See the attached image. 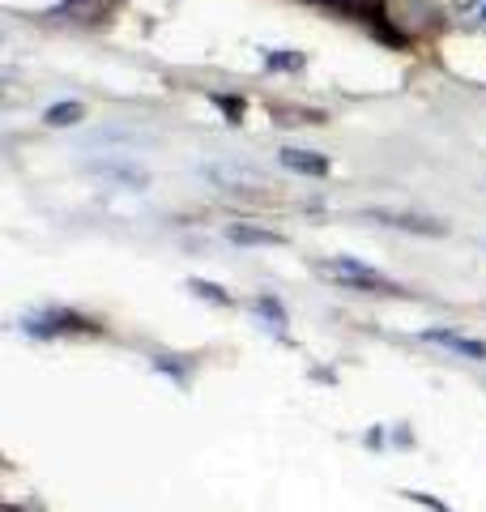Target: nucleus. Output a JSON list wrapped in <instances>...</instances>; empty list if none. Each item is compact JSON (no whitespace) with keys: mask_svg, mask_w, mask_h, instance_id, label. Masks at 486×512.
<instances>
[{"mask_svg":"<svg viewBox=\"0 0 486 512\" xmlns=\"http://www.w3.org/2000/svg\"><path fill=\"white\" fill-rule=\"evenodd\" d=\"M265 64L269 69H282V73H295V69H303V52H265Z\"/></svg>","mask_w":486,"mask_h":512,"instance_id":"obj_8","label":"nucleus"},{"mask_svg":"<svg viewBox=\"0 0 486 512\" xmlns=\"http://www.w3.org/2000/svg\"><path fill=\"white\" fill-rule=\"evenodd\" d=\"M316 5H333V9H359V0H316Z\"/></svg>","mask_w":486,"mask_h":512,"instance_id":"obj_12","label":"nucleus"},{"mask_svg":"<svg viewBox=\"0 0 486 512\" xmlns=\"http://www.w3.org/2000/svg\"><path fill=\"white\" fill-rule=\"evenodd\" d=\"M282 167L286 171H299V175H329V158L316 154V150H282Z\"/></svg>","mask_w":486,"mask_h":512,"instance_id":"obj_5","label":"nucleus"},{"mask_svg":"<svg viewBox=\"0 0 486 512\" xmlns=\"http://www.w3.org/2000/svg\"><path fill=\"white\" fill-rule=\"evenodd\" d=\"M222 111H226V116H231L235 124H239V116H243V99H226V94H218V99H214Z\"/></svg>","mask_w":486,"mask_h":512,"instance_id":"obj_11","label":"nucleus"},{"mask_svg":"<svg viewBox=\"0 0 486 512\" xmlns=\"http://www.w3.org/2000/svg\"><path fill=\"white\" fill-rule=\"evenodd\" d=\"M320 274L350 286V291H367V295H401V286L393 278H384L380 269H371L363 261H350V256H329V261H320Z\"/></svg>","mask_w":486,"mask_h":512,"instance_id":"obj_1","label":"nucleus"},{"mask_svg":"<svg viewBox=\"0 0 486 512\" xmlns=\"http://www.w3.org/2000/svg\"><path fill=\"white\" fill-rule=\"evenodd\" d=\"M256 308H261L265 316H273L278 325H286V312H282V303H278V299H256Z\"/></svg>","mask_w":486,"mask_h":512,"instance_id":"obj_10","label":"nucleus"},{"mask_svg":"<svg viewBox=\"0 0 486 512\" xmlns=\"http://www.w3.org/2000/svg\"><path fill=\"white\" fill-rule=\"evenodd\" d=\"M226 239H231V244H243V248H278V244H286L278 231L252 227V222H231V227H226Z\"/></svg>","mask_w":486,"mask_h":512,"instance_id":"obj_4","label":"nucleus"},{"mask_svg":"<svg viewBox=\"0 0 486 512\" xmlns=\"http://www.w3.org/2000/svg\"><path fill=\"white\" fill-rule=\"evenodd\" d=\"M188 286H192V291H197L201 299H214V303H231V295H226L222 286H214V282H201V278H192Z\"/></svg>","mask_w":486,"mask_h":512,"instance_id":"obj_9","label":"nucleus"},{"mask_svg":"<svg viewBox=\"0 0 486 512\" xmlns=\"http://www.w3.org/2000/svg\"><path fill=\"white\" fill-rule=\"evenodd\" d=\"M90 171H99V175H111V180H124V184H150V175H145L137 163H111V158H103V163H90Z\"/></svg>","mask_w":486,"mask_h":512,"instance_id":"obj_6","label":"nucleus"},{"mask_svg":"<svg viewBox=\"0 0 486 512\" xmlns=\"http://www.w3.org/2000/svg\"><path fill=\"white\" fill-rule=\"evenodd\" d=\"M367 222H380V227H393V231H410V235H444V222L423 218V214H401V210H367Z\"/></svg>","mask_w":486,"mask_h":512,"instance_id":"obj_2","label":"nucleus"},{"mask_svg":"<svg viewBox=\"0 0 486 512\" xmlns=\"http://www.w3.org/2000/svg\"><path fill=\"white\" fill-rule=\"evenodd\" d=\"M81 116H86V107H81V103H56V107H47V124H52V128H69V124H77Z\"/></svg>","mask_w":486,"mask_h":512,"instance_id":"obj_7","label":"nucleus"},{"mask_svg":"<svg viewBox=\"0 0 486 512\" xmlns=\"http://www.w3.org/2000/svg\"><path fill=\"white\" fill-rule=\"evenodd\" d=\"M423 342H431V346H444V350H457V355H465V359H486V342H478V338H461V333H452V329H427L423 333Z\"/></svg>","mask_w":486,"mask_h":512,"instance_id":"obj_3","label":"nucleus"}]
</instances>
